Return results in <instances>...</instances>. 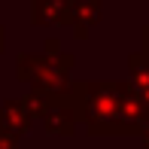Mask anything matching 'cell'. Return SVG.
Returning <instances> with one entry per match:
<instances>
[{
    "label": "cell",
    "mask_w": 149,
    "mask_h": 149,
    "mask_svg": "<svg viewBox=\"0 0 149 149\" xmlns=\"http://www.w3.org/2000/svg\"><path fill=\"white\" fill-rule=\"evenodd\" d=\"M70 67H73V55H58V58L24 55L22 58V76L31 79L40 91L64 94V91H70V79H67Z\"/></svg>",
    "instance_id": "2"
},
{
    "label": "cell",
    "mask_w": 149,
    "mask_h": 149,
    "mask_svg": "<svg viewBox=\"0 0 149 149\" xmlns=\"http://www.w3.org/2000/svg\"><path fill=\"white\" fill-rule=\"evenodd\" d=\"M140 46H143V52L149 55V24H143V31H140Z\"/></svg>",
    "instance_id": "5"
},
{
    "label": "cell",
    "mask_w": 149,
    "mask_h": 149,
    "mask_svg": "<svg viewBox=\"0 0 149 149\" xmlns=\"http://www.w3.org/2000/svg\"><path fill=\"white\" fill-rule=\"evenodd\" d=\"M128 70H131V85L140 91V97L149 104V55L143 49L128 55Z\"/></svg>",
    "instance_id": "4"
},
{
    "label": "cell",
    "mask_w": 149,
    "mask_h": 149,
    "mask_svg": "<svg viewBox=\"0 0 149 149\" xmlns=\"http://www.w3.org/2000/svg\"><path fill=\"white\" fill-rule=\"evenodd\" d=\"M143 149H149V122H146V128H143Z\"/></svg>",
    "instance_id": "6"
},
{
    "label": "cell",
    "mask_w": 149,
    "mask_h": 149,
    "mask_svg": "<svg viewBox=\"0 0 149 149\" xmlns=\"http://www.w3.org/2000/svg\"><path fill=\"white\" fill-rule=\"evenodd\" d=\"M100 18V3L97 0H76V3H70V22L73 24V33H76L79 40L88 37V28Z\"/></svg>",
    "instance_id": "3"
},
{
    "label": "cell",
    "mask_w": 149,
    "mask_h": 149,
    "mask_svg": "<svg viewBox=\"0 0 149 149\" xmlns=\"http://www.w3.org/2000/svg\"><path fill=\"white\" fill-rule=\"evenodd\" d=\"M131 88V82H79L73 88L76 113L88 134H125L122 104Z\"/></svg>",
    "instance_id": "1"
}]
</instances>
